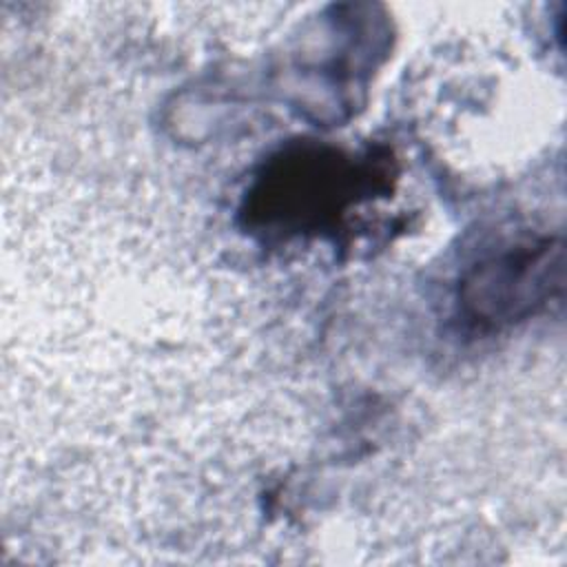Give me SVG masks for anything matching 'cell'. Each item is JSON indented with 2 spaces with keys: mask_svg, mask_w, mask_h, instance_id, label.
Wrapping results in <instances>:
<instances>
[{
  "mask_svg": "<svg viewBox=\"0 0 567 567\" xmlns=\"http://www.w3.org/2000/svg\"><path fill=\"white\" fill-rule=\"evenodd\" d=\"M368 168L339 151L303 146L275 157L250 193V224L268 233L323 230L359 199Z\"/></svg>",
  "mask_w": 567,
  "mask_h": 567,
  "instance_id": "obj_1",
  "label": "cell"
},
{
  "mask_svg": "<svg viewBox=\"0 0 567 567\" xmlns=\"http://www.w3.org/2000/svg\"><path fill=\"white\" fill-rule=\"evenodd\" d=\"M565 248L556 237L516 244L474 264L458 286V308L478 330H498L538 312L563 292Z\"/></svg>",
  "mask_w": 567,
  "mask_h": 567,
  "instance_id": "obj_2",
  "label": "cell"
}]
</instances>
